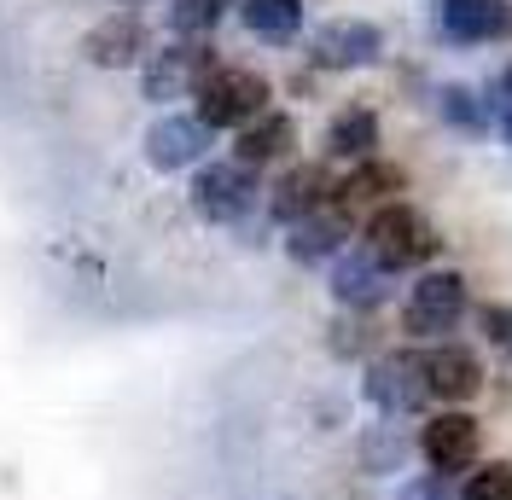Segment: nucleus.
Masks as SVG:
<instances>
[{
	"mask_svg": "<svg viewBox=\"0 0 512 500\" xmlns=\"http://www.w3.org/2000/svg\"><path fill=\"white\" fill-rule=\"evenodd\" d=\"M390 268H384L379 256L367 245H350L338 262H332V274H326V291L344 303L350 314H373V309H384L390 303Z\"/></svg>",
	"mask_w": 512,
	"mask_h": 500,
	"instance_id": "obj_9",
	"label": "nucleus"
},
{
	"mask_svg": "<svg viewBox=\"0 0 512 500\" xmlns=\"http://www.w3.org/2000/svg\"><path fill=\"white\" fill-rule=\"evenodd\" d=\"M460 500H512V466L507 460L472 466L466 477H460Z\"/></svg>",
	"mask_w": 512,
	"mask_h": 500,
	"instance_id": "obj_23",
	"label": "nucleus"
},
{
	"mask_svg": "<svg viewBox=\"0 0 512 500\" xmlns=\"http://www.w3.org/2000/svg\"><path fill=\"white\" fill-rule=\"evenodd\" d=\"M216 76V47L210 41H175L146 59V76L140 88L152 105H175V99H198V88Z\"/></svg>",
	"mask_w": 512,
	"mask_h": 500,
	"instance_id": "obj_6",
	"label": "nucleus"
},
{
	"mask_svg": "<svg viewBox=\"0 0 512 500\" xmlns=\"http://www.w3.org/2000/svg\"><path fill=\"white\" fill-rule=\"evenodd\" d=\"M222 12H227V0H175V6H169V30L204 41V35L222 24Z\"/></svg>",
	"mask_w": 512,
	"mask_h": 500,
	"instance_id": "obj_22",
	"label": "nucleus"
},
{
	"mask_svg": "<svg viewBox=\"0 0 512 500\" xmlns=\"http://www.w3.org/2000/svg\"><path fill=\"white\" fill-rule=\"evenodd\" d=\"M239 12H245V30L268 47H286L303 30V0H245Z\"/></svg>",
	"mask_w": 512,
	"mask_h": 500,
	"instance_id": "obj_20",
	"label": "nucleus"
},
{
	"mask_svg": "<svg viewBox=\"0 0 512 500\" xmlns=\"http://www.w3.org/2000/svg\"><path fill=\"white\" fill-rule=\"evenodd\" d=\"M448 41H512V0H437Z\"/></svg>",
	"mask_w": 512,
	"mask_h": 500,
	"instance_id": "obj_14",
	"label": "nucleus"
},
{
	"mask_svg": "<svg viewBox=\"0 0 512 500\" xmlns=\"http://www.w3.org/2000/svg\"><path fill=\"white\" fill-rule=\"evenodd\" d=\"M256 204H262V181H256V169H245L239 157L204 163L192 175V210H198V221H210V227H239Z\"/></svg>",
	"mask_w": 512,
	"mask_h": 500,
	"instance_id": "obj_4",
	"label": "nucleus"
},
{
	"mask_svg": "<svg viewBox=\"0 0 512 500\" xmlns=\"http://www.w3.org/2000/svg\"><path fill=\"white\" fill-rule=\"evenodd\" d=\"M361 245L379 256L390 274H414V268H425L437 250H443V239L431 233V221L419 216L414 204H379L373 216H367V227H361Z\"/></svg>",
	"mask_w": 512,
	"mask_h": 500,
	"instance_id": "obj_1",
	"label": "nucleus"
},
{
	"mask_svg": "<svg viewBox=\"0 0 512 500\" xmlns=\"http://www.w3.org/2000/svg\"><path fill=\"white\" fill-rule=\"evenodd\" d=\"M466 320V280L454 268H425L402 303V332L408 338H431V344H448V332Z\"/></svg>",
	"mask_w": 512,
	"mask_h": 500,
	"instance_id": "obj_3",
	"label": "nucleus"
},
{
	"mask_svg": "<svg viewBox=\"0 0 512 500\" xmlns=\"http://www.w3.org/2000/svg\"><path fill=\"white\" fill-rule=\"evenodd\" d=\"M437 111H443L460 134H489V128H495V111H489L472 88H443V94H437Z\"/></svg>",
	"mask_w": 512,
	"mask_h": 500,
	"instance_id": "obj_21",
	"label": "nucleus"
},
{
	"mask_svg": "<svg viewBox=\"0 0 512 500\" xmlns=\"http://www.w3.org/2000/svg\"><path fill=\"white\" fill-rule=\"evenodd\" d=\"M350 233H355V216L344 204H326L315 216L291 221L286 227V256L297 268H320V262H338L350 250Z\"/></svg>",
	"mask_w": 512,
	"mask_h": 500,
	"instance_id": "obj_10",
	"label": "nucleus"
},
{
	"mask_svg": "<svg viewBox=\"0 0 512 500\" xmlns=\"http://www.w3.org/2000/svg\"><path fill=\"white\" fill-rule=\"evenodd\" d=\"M210 146H216V128L198 123V111H169V117H158V123L146 128V163L158 175H175V169L204 163Z\"/></svg>",
	"mask_w": 512,
	"mask_h": 500,
	"instance_id": "obj_8",
	"label": "nucleus"
},
{
	"mask_svg": "<svg viewBox=\"0 0 512 500\" xmlns=\"http://www.w3.org/2000/svg\"><path fill=\"white\" fill-rule=\"evenodd\" d=\"M425 384H431V402H472L483 390V361L472 344H431L425 349Z\"/></svg>",
	"mask_w": 512,
	"mask_h": 500,
	"instance_id": "obj_13",
	"label": "nucleus"
},
{
	"mask_svg": "<svg viewBox=\"0 0 512 500\" xmlns=\"http://www.w3.org/2000/svg\"><path fill=\"white\" fill-rule=\"evenodd\" d=\"M309 53H315L320 70H361L384 53V35L379 24H361V18H332V24L315 30Z\"/></svg>",
	"mask_w": 512,
	"mask_h": 500,
	"instance_id": "obj_12",
	"label": "nucleus"
},
{
	"mask_svg": "<svg viewBox=\"0 0 512 500\" xmlns=\"http://www.w3.org/2000/svg\"><path fill=\"white\" fill-rule=\"evenodd\" d=\"M478 448H483L478 419H472V413H460V407L425 413V425L414 431V454L431 471H443V477H466V471L478 466Z\"/></svg>",
	"mask_w": 512,
	"mask_h": 500,
	"instance_id": "obj_5",
	"label": "nucleus"
},
{
	"mask_svg": "<svg viewBox=\"0 0 512 500\" xmlns=\"http://www.w3.org/2000/svg\"><path fill=\"white\" fill-rule=\"evenodd\" d=\"M396 500H460V489H454V477H443V471H425V477H408L396 489Z\"/></svg>",
	"mask_w": 512,
	"mask_h": 500,
	"instance_id": "obj_25",
	"label": "nucleus"
},
{
	"mask_svg": "<svg viewBox=\"0 0 512 500\" xmlns=\"http://www.w3.org/2000/svg\"><path fill=\"white\" fill-rule=\"evenodd\" d=\"M326 157H332V163H367V157H379V117H373L367 105L338 111V117L326 123Z\"/></svg>",
	"mask_w": 512,
	"mask_h": 500,
	"instance_id": "obj_17",
	"label": "nucleus"
},
{
	"mask_svg": "<svg viewBox=\"0 0 512 500\" xmlns=\"http://www.w3.org/2000/svg\"><path fill=\"white\" fill-rule=\"evenodd\" d=\"M332 344V355H344V361H361L367 349H373V338H367V314H355V320H344L338 326V338H326ZM373 361V355H367Z\"/></svg>",
	"mask_w": 512,
	"mask_h": 500,
	"instance_id": "obj_26",
	"label": "nucleus"
},
{
	"mask_svg": "<svg viewBox=\"0 0 512 500\" xmlns=\"http://www.w3.org/2000/svg\"><path fill=\"white\" fill-rule=\"evenodd\" d=\"M332 192H338L332 163H291L286 175L268 187V216L280 221V227H291V221L326 210V204H332Z\"/></svg>",
	"mask_w": 512,
	"mask_h": 500,
	"instance_id": "obj_11",
	"label": "nucleus"
},
{
	"mask_svg": "<svg viewBox=\"0 0 512 500\" xmlns=\"http://www.w3.org/2000/svg\"><path fill=\"white\" fill-rule=\"evenodd\" d=\"M123 6H140V0H123Z\"/></svg>",
	"mask_w": 512,
	"mask_h": 500,
	"instance_id": "obj_29",
	"label": "nucleus"
},
{
	"mask_svg": "<svg viewBox=\"0 0 512 500\" xmlns=\"http://www.w3.org/2000/svg\"><path fill=\"white\" fill-rule=\"evenodd\" d=\"M262 111H268V82H262L256 70H222V64H216V76L198 88V123L216 128V134H222V128L239 134V128L256 123Z\"/></svg>",
	"mask_w": 512,
	"mask_h": 500,
	"instance_id": "obj_7",
	"label": "nucleus"
},
{
	"mask_svg": "<svg viewBox=\"0 0 512 500\" xmlns=\"http://www.w3.org/2000/svg\"><path fill=\"white\" fill-rule=\"evenodd\" d=\"M501 94H507V99H501V105H512V70H507V76H501Z\"/></svg>",
	"mask_w": 512,
	"mask_h": 500,
	"instance_id": "obj_28",
	"label": "nucleus"
},
{
	"mask_svg": "<svg viewBox=\"0 0 512 500\" xmlns=\"http://www.w3.org/2000/svg\"><path fill=\"white\" fill-rule=\"evenodd\" d=\"M501 134L512 140V105H501Z\"/></svg>",
	"mask_w": 512,
	"mask_h": 500,
	"instance_id": "obj_27",
	"label": "nucleus"
},
{
	"mask_svg": "<svg viewBox=\"0 0 512 500\" xmlns=\"http://www.w3.org/2000/svg\"><path fill=\"white\" fill-rule=\"evenodd\" d=\"M146 53V24L134 12H111L99 30H88V59L105 64V70H123Z\"/></svg>",
	"mask_w": 512,
	"mask_h": 500,
	"instance_id": "obj_18",
	"label": "nucleus"
},
{
	"mask_svg": "<svg viewBox=\"0 0 512 500\" xmlns=\"http://www.w3.org/2000/svg\"><path fill=\"white\" fill-rule=\"evenodd\" d=\"M361 396L373 402L379 419H414L431 402V384H425V349H384L367 361L361 373Z\"/></svg>",
	"mask_w": 512,
	"mask_h": 500,
	"instance_id": "obj_2",
	"label": "nucleus"
},
{
	"mask_svg": "<svg viewBox=\"0 0 512 500\" xmlns=\"http://www.w3.org/2000/svg\"><path fill=\"white\" fill-rule=\"evenodd\" d=\"M396 192H402V169L396 163H384V157H367V163H355L350 175L338 181V192H332V204H344V210H379V204H396Z\"/></svg>",
	"mask_w": 512,
	"mask_h": 500,
	"instance_id": "obj_15",
	"label": "nucleus"
},
{
	"mask_svg": "<svg viewBox=\"0 0 512 500\" xmlns=\"http://www.w3.org/2000/svg\"><path fill=\"white\" fill-rule=\"evenodd\" d=\"M297 152V123H291L286 111H262L256 123L239 128V140H233V157L245 163V169H262V163H286Z\"/></svg>",
	"mask_w": 512,
	"mask_h": 500,
	"instance_id": "obj_16",
	"label": "nucleus"
},
{
	"mask_svg": "<svg viewBox=\"0 0 512 500\" xmlns=\"http://www.w3.org/2000/svg\"><path fill=\"white\" fill-rule=\"evenodd\" d=\"M408 454H414V437H408L402 425H390V419L367 425V431L355 437V466L367 471V477H390V471H402L408 466Z\"/></svg>",
	"mask_w": 512,
	"mask_h": 500,
	"instance_id": "obj_19",
	"label": "nucleus"
},
{
	"mask_svg": "<svg viewBox=\"0 0 512 500\" xmlns=\"http://www.w3.org/2000/svg\"><path fill=\"white\" fill-rule=\"evenodd\" d=\"M478 326H483V338H489V344H495V349L512 361V303H483V309H478Z\"/></svg>",
	"mask_w": 512,
	"mask_h": 500,
	"instance_id": "obj_24",
	"label": "nucleus"
}]
</instances>
